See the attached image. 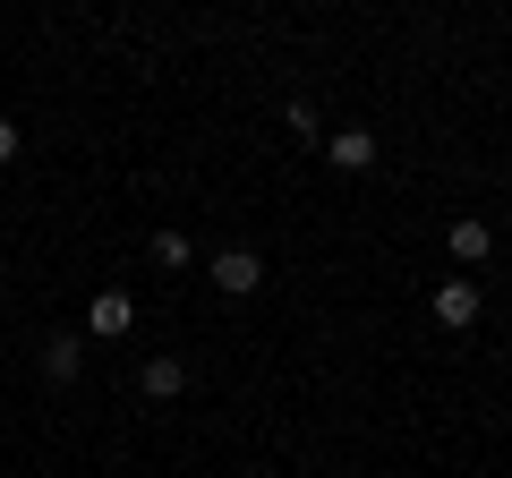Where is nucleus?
Returning a JSON list of instances; mask_svg holds the SVG:
<instances>
[{
  "mask_svg": "<svg viewBox=\"0 0 512 478\" xmlns=\"http://www.w3.org/2000/svg\"><path fill=\"white\" fill-rule=\"evenodd\" d=\"M214 282H222L231 299H248L256 282H265V257H256V248H222V257H214Z\"/></svg>",
  "mask_w": 512,
  "mask_h": 478,
  "instance_id": "obj_1",
  "label": "nucleus"
},
{
  "mask_svg": "<svg viewBox=\"0 0 512 478\" xmlns=\"http://www.w3.org/2000/svg\"><path fill=\"white\" fill-rule=\"evenodd\" d=\"M128 325H137L128 291H94V308H86V333H103V342H111V333H128Z\"/></svg>",
  "mask_w": 512,
  "mask_h": 478,
  "instance_id": "obj_2",
  "label": "nucleus"
},
{
  "mask_svg": "<svg viewBox=\"0 0 512 478\" xmlns=\"http://www.w3.org/2000/svg\"><path fill=\"white\" fill-rule=\"evenodd\" d=\"M137 393H146V402H180V393H188V368H180V359H146Z\"/></svg>",
  "mask_w": 512,
  "mask_h": 478,
  "instance_id": "obj_3",
  "label": "nucleus"
},
{
  "mask_svg": "<svg viewBox=\"0 0 512 478\" xmlns=\"http://www.w3.org/2000/svg\"><path fill=\"white\" fill-rule=\"evenodd\" d=\"M470 316H478V282H444V291H436V325H470Z\"/></svg>",
  "mask_w": 512,
  "mask_h": 478,
  "instance_id": "obj_4",
  "label": "nucleus"
},
{
  "mask_svg": "<svg viewBox=\"0 0 512 478\" xmlns=\"http://www.w3.org/2000/svg\"><path fill=\"white\" fill-rule=\"evenodd\" d=\"M77 359H86V342H77V333H52V342H43V376H52V385H69Z\"/></svg>",
  "mask_w": 512,
  "mask_h": 478,
  "instance_id": "obj_5",
  "label": "nucleus"
},
{
  "mask_svg": "<svg viewBox=\"0 0 512 478\" xmlns=\"http://www.w3.org/2000/svg\"><path fill=\"white\" fill-rule=\"evenodd\" d=\"M325 154H333L342 171H367V163H376V137H367V129H342V137H325Z\"/></svg>",
  "mask_w": 512,
  "mask_h": 478,
  "instance_id": "obj_6",
  "label": "nucleus"
},
{
  "mask_svg": "<svg viewBox=\"0 0 512 478\" xmlns=\"http://www.w3.org/2000/svg\"><path fill=\"white\" fill-rule=\"evenodd\" d=\"M487 248H495V231H487V222H453V257H461V265H478Z\"/></svg>",
  "mask_w": 512,
  "mask_h": 478,
  "instance_id": "obj_7",
  "label": "nucleus"
},
{
  "mask_svg": "<svg viewBox=\"0 0 512 478\" xmlns=\"http://www.w3.org/2000/svg\"><path fill=\"white\" fill-rule=\"evenodd\" d=\"M154 265H188V239L180 231H154Z\"/></svg>",
  "mask_w": 512,
  "mask_h": 478,
  "instance_id": "obj_8",
  "label": "nucleus"
},
{
  "mask_svg": "<svg viewBox=\"0 0 512 478\" xmlns=\"http://www.w3.org/2000/svg\"><path fill=\"white\" fill-rule=\"evenodd\" d=\"M0 163H18V120H0Z\"/></svg>",
  "mask_w": 512,
  "mask_h": 478,
  "instance_id": "obj_9",
  "label": "nucleus"
}]
</instances>
